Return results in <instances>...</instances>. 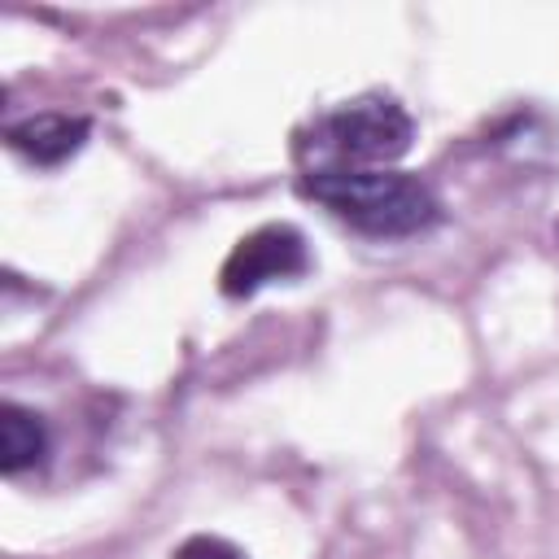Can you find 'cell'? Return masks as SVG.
<instances>
[{
    "instance_id": "cell-2",
    "label": "cell",
    "mask_w": 559,
    "mask_h": 559,
    "mask_svg": "<svg viewBox=\"0 0 559 559\" xmlns=\"http://www.w3.org/2000/svg\"><path fill=\"white\" fill-rule=\"evenodd\" d=\"M415 144V122L393 96H358L319 114L297 135V157L306 170H380L406 157Z\"/></svg>"
},
{
    "instance_id": "cell-3",
    "label": "cell",
    "mask_w": 559,
    "mask_h": 559,
    "mask_svg": "<svg viewBox=\"0 0 559 559\" xmlns=\"http://www.w3.org/2000/svg\"><path fill=\"white\" fill-rule=\"evenodd\" d=\"M306 271H310L306 236L288 223H266V227L249 231L245 240H236V249L227 253V262L218 271V288L227 297H253L258 288H266L275 280H297Z\"/></svg>"
},
{
    "instance_id": "cell-4",
    "label": "cell",
    "mask_w": 559,
    "mask_h": 559,
    "mask_svg": "<svg viewBox=\"0 0 559 559\" xmlns=\"http://www.w3.org/2000/svg\"><path fill=\"white\" fill-rule=\"evenodd\" d=\"M87 135H92V122L83 114H57V109L26 114V118H17L4 131L9 148L17 157H26L31 166H61V162H70L87 144Z\"/></svg>"
},
{
    "instance_id": "cell-1",
    "label": "cell",
    "mask_w": 559,
    "mask_h": 559,
    "mask_svg": "<svg viewBox=\"0 0 559 559\" xmlns=\"http://www.w3.org/2000/svg\"><path fill=\"white\" fill-rule=\"evenodd\" d=\"M297 188L306 201L380 240L419 236L441 223V197L406 170H306Z\"/></svg>"
},
{
    "instance_id": "cell-5",
    "label": "cell",
    "mask_w": 559,
    "mask_h": 559,
    "mask_svg": "<svg viewBox=\"0 0 559 559\" xmlns=\"http://www.w3.org/2000/svg\"><path fill=\"white\" fill-rule=\"evenodd\" d=\"M48 454V428L35 411L4 402L0 406V472L17 476L26 467H39Z\"/></svg>"
},
{
    "instance_id": "cell-6",
    "label": "cell",
    "mask_w": 559,
    "mask_h": 559,
    "mask_svg": "<svg viewBox=\"0 0 559 559\" xmlns=\"http://www.w3.org/2000/svg\"><path fill=\"white\" fill-rule=\"evenodd\" d=\"M170 559H245V550H240V546H231L227 537L197 533V537H188Z\"/></svg>"
}]
</instances>
